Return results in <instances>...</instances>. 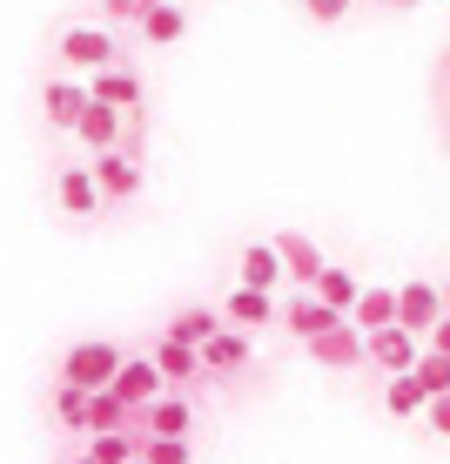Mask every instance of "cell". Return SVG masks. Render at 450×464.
<instances>
[{
	"instance_id": "cell-1",
	"label": "cell",
	"mask_w": 450,
	"mask_h": 464,
	"mask_svg": "<svg viewBox=\"0 0 450 464\" xmlns=\"http://www.w3.org/2000/svg\"><path fill=\"white\" fill-rule=\"evenodd\" d=\"M115 371H121V350H115V343H74L68 363H61V377L81 383V391H108Z\"/></svg>"
},
{
	"instance_id": "cell-2",
	"label": "cell",
	"mask_w": 450,
	"mask_h": 464,
	"mask_svg": "<svg viewBox=\"0 0 450 464\" xmlns=\"http://www.w3.org/2000/svg\"><path fill=\"white\" fill-rule=\"evenodd\" d=\"M310 357L330 363V371H349V363L369 357V343H363V330L343 316V324H330V330H316V337H310Z\"/></svg>"
},
{
	"instance_id": "cell-3",
	"label": "cell",
	"mask_w": 450,
	"mask_h": 464,
	"mask_svg": "<svg viewBox=\"0 0 450 464\" xmlns=\"http://www.w3.org/2000/svg\"><path fill=\"white\" fill-rule=\"evenodd\" d=\"M369 363H377V371H390V377H404V371H416V357H424V350H416V337L404 324H383V330H369Z\"/></svg>"
},
{
	"instance_id": "cell-4",
	"label": "cell",
	"mask_w": 450,
	"mask_h": 464,
	"mask_svg": "<svg viewBox=\"0 0 450 464\" xmlns=\"http://www.w3.org/2000/svg\"><path fill=\"white\" fill-rule=\"evenodd\" d=\"M397 324H404L410 337H430V330L444 324V290H430V283H404V290H397Z\"/></svg>"
},
{
	"instance_id": "cell-5",
	"label": "cell",
	"mask_w": 450,
	"mask_h": 464,
	"mask_svg": "<svg viewBox=\"0 0 450 464\" xmlns=\"http://www.w3.org/2000/svg\"><path fill=\"white\" fill-rule=\"evenodd\" d=\"M276 256H282V276L289 283H302V290H316V276H323V249H316L310 243V236H296V229H289V236H276Z\"/></svg>"
},
{
	"instance_id": "cell-6",
	"label": "cell",
	"mask_w": 450,
	"mask_h": 464,
	"mask_svg": "<svg viewBox=\"0 0 450 464\" xmlns=\"http://www.w3.org/2000/svg\"><path fill=\"white\" fill-rule=\"evenodd\" d=\"M162 383H168V377L155 371V363H141V357L128 363V357H121V371H115V383H108V391H115L128 411H141V404H155V397H162Z\"/></svg>"
},
{
	"instance_id": "cell-7",
	"label": "cell",
	"mask_w": 450,
	"mask_h": 464,
	"mask_svg": "<svg viewBox=\"0 0 450 464\" xmlns=\"http://www.w3.org/2000/svg\"><path fill=\"white\" fill-rule=\"evenodd\" d=\"M282 324H289V330H296V337H302V343H310V337H316V330H330V324H343V316H336V310H330V303H323V296H316V290H302V296H289V303H282Z\"/></svg>"
},
{
	"instance_id": "cell-8",
	"label": "cell",
	"mask_w": 450,
	"mask_h": 464,
	"mask_svg": "<svg viewBox=\"0 0 450 464\" xmlns=\"http://www.w3.org/2000/svg\"><path fill=\"white\" fill-rule=\"evenodd\" d=\"M135 418H141V430H148V438H188V424H196L182 397H155V404H141Z\"/></svg>"
},
{
	"instance_id": "cell-9",
	"label": "cell",
	"mask_w": 450,
	"mask_h": 464,
	"mask_svg": "<svg viewBox=\"0 0 450 464\" xmlns=\"http://www.w3.org/2000/svg\"><path fill=\"white\" fill-rule=\"evenodd\" d=\"M74 135H81L94 155H101V149H115V141H121V108L88 102V108H81V121H74Z\"/></svg>"
},
{
	"instance_id": "cell-10",
	"label": "cell",
	"mask_w": 450,
	"mask_h": 464,
	"mask_svg": "<svg viewBox=\"0 0 450 464\" xmlns=\"http://www.w3.org/2000/svg\"><path fill=\"white\" fill-rule=\"evenodd\" d=\"M108 54H115V41H108L101 27H74V34L61 41V61H68V68H108Z\"/></svg>"
},
{
	"instance_id": "cell-11",
	"label": "cell",
	"mask_w": 450,
	"mask_h": 464,
	"mask_svg": "<svg viewBox=\"0 0 450 464\" xmlns=\"http://www.w3.org/2000/svg\"><path fill=\"white\" fill-rule=\"evenodd\" d=\"M94 182H101V196H135V188H141V169L135 162H128V155H115V149H101V155H94Z\"/></svg>"
},
{
	"instance_id": "cell-12",
	"label": "cell",
	"mask_w": 450,
	"mask_h": 464,
	"mask_svg": "<svg viewBox=\"0 0 450 464\" xmlns=\"http://www.w3.org/2000/svg\"><path fill=\"white\" fill-rule=\"evenodd\" d=\"M61 209H68V216H94V209H101V182H94V169H68V175H61Z\"/></svg>"
},
{
	"instance_id": "cell-13",
	"label": "cell",
	"mask_w": 450,
	"mask_h": 464,
	"mask_svg": "<svg viewBox=\"0 0 450 464\" xmlns=\"http://www.w3.org/2000/svg\"><path fill=\"white\" fill-rule=\"evenodd\" d=\"M88 102H94L88 88H74V82H47V128H74Z\"/></svg>"
},
{
	"instance_id": "cell-14",
	"label": "cell",
	"mask_w": 450,
	"mask_h": 464,
	"mask_svg": "<svg viewBox=\"0 0 450 464\" xmlns=\"http://www.w3.org/2000/svg\"><path fill=\"white\" fill-rule=\"evenodd\" d=\"M276 283H282V256H276V243L243 249V290H276Z\"/></svg>"
},
{
	"instance_id": "cell-15",
	"label": "cell",
	"mask_w": 450,
	"mask_h": 464,
	"mask_svg": "<svg viewBox=\"0 0 450 464\" xmlns=\"http://www.w3.org/2000/svg\"><path fill=\"white\" fill-rule=\"evenodd\" d=\"M249 363V343L235 337V330H215V337L202 343V371H243Z\"/></svg>"
},
{
	"instance_id": "cell-16",
	"label": "cell",
	"mask_w": 450,
	"mask_h": 464,
	"mask_svg": "<svg viewBox=\"0 0 450 464\" xmlns=\"http://www.w3.org/2000/svg\"><path fill=\"white\" fill-rule=\"evenodd\" d=\"M316 296H323L336 316H349V310H357V296H363V283L349 276V269H323V276H316Z\"/></svg>"
},
{
	"instance_id": "cell-17",
	"label": "cell",
	"mask_w": 450,
	"mask_h": 464,
	"mask_svg": "<svg viewBox=\"0 0 450 464\" xmlns=\"http://www.w3.org/2000/svg\"><path fill=\"white\" fill-rule=\"evenodd\" d=\"M222 316H229V324H276L282 310H276V296H269V290H235Z\"/></svg>"
},
{
	"instance_id": "cell-18",
	"label": "cell",
	"mask_w": 450,
	"mask_h": 464,
	"mask_svg": "<svg viewBox=\"0 0 450 464\" xmlns=\"http://www.w3.org/2000/svg\"><path fill=\"white\" fill-rule=\"evenodd\" d=\"M155 371L175 377V383H182V377H202V350H196V343H175V337H162V350H155Z\"/></svg>"
},
{
	"instance_id": "cell-19",
	"label": "cell",
	"mask_w": 450,
	"mask_h": 464,
	"mask_svg": "<svg viewBox=\"0 0 450 464\" xmlns=\"http://www.w3.org/2000/svg\"><path fill=\"white\" fill-rule=\"evenodd\" d=\"M349 324H357V330H383V324H397V290H363V296H357V310H349Z\"/></svg>"
},
{
	"instance_id": "cell-20",
	"label": "cell",
	"mask_w": 450,
	"mask_h": 464,
	"mask_svg": "<svg viewBox=\"0 0 450 464\" xmlns=\"http://www.w3.org/2000/svg\"><path fill=\"white\" fill-rule=\"evenodd\" d=\"M128 424H135V411L115 391H88V430H128Z\"/></svg>"
},
{
	"instance_id": "cell-21",
	"label": "cell",
	"mask_w": 450,
	"mask_h": 464,
	"mask_svg": "<svg viewBox=\"0 0 450 464\" xmlns=\"http://www.w3.org/2000/svg\"><path fill=\"white\" fill-rule=\"evenodd\" d=\"M383 404H390V418H410V411H424V404H430V391H424V377H416V371H404V377H390Z\"/></svg>"
},
{
	"instance_id": "cell-22",
	"label": "cell",
	"mask_w": 450,
	"mask_h": 464,
	"mask_svg": "<svg viewBox=\"0 0 450 464\" xmlns=\"http://www.w3.org/2000/svg\"><path fill=\"white\" fill-rule=\"evenodd\" d=\"M215 330H222V316H215V310H182V316L168 324V337H175V343H196V350H202L208 337H215Z\"/></svg>"
},
{
	"instance_id": "cell-23",
	"label": "cell",
	"mask_w": 450,
	"mask_h": 464,
	"mask_svg": "<svg viewBox=\"0 0 450 464\" xmlns=\"http://www.w3.org/2000/svg\"><path fill=\"white\" fill-rule=\"evenodd\" d=\"M182 7H175V0H155V7L148 14H141V34H148V41H182Z\"/></svg>"
},
{
	"instance_id": "cell-24",
	"label": "cell",
	"mask_w": 450,
	"mask_h": 464,
	"mask_svg": "<svg viewBox=\"0 0 450 464\" xmlns=\"http://www.w3.org/2000/svg\"><path fill=\"white\" fill-rule=\"evenodd\" d=\"M88 94H94V102H108V108H135L141 102V82H135V74H108L101 68V82H94Z\"/></svg>"
},
{
	"instance_id": "cell-25",
	"label": "cell",
	"mask_w": 450,
	"mask_h": 464,
	"mask_svg": "<svg viewBox=\"0 0 450 464\" xmlns=\"http://www.w3.org/2000/svg\"><path fill=\"white\" fill-rule=\"evenodd\" d=\"M54 418L74 424V430H88V391H81V383H61V391H54Z\"/></svg>"
},
{
	"instance_id": "cell-26",
	"label": "cell",
	"mask_w": 450,
	"mask_h": 464,
	"mask_svg": "<svg viewBox=\"0 0 450 464\" xmlns=\"http://www.w3.org/2000/svg\"><path fill=\"white\" fill-rule=\"evenodd\" d=\"M416 377H424L430 397H444L450 391V357H444V350H424V357H416Z\"/></svg>"
},
{
	"instance_id": "cell-27",
	"label": "cell",
	"mask_w": 450,
	"mask_h": 464,
	"mask_svg": "<svg viewBox=\"0 0 450 464\" xmlns=\"http://www.w3.org/2000/svg\"><path fill=\"white\" fill-rule=\"evenodd\" d=\"M141 458H148V464H188V438H148Z\"/></svg>"
},
{
	"instance_id": "cell-28",
	"label": "cell",
	"mask_w": 450,
	"mask_h": 464,
	"mask_svg": "<svg viewBox=\"0 0 450 464\" xmlns=\"http://www.w3.org/2000/svg\"><path fill=\"white\" fill-rule=\"evenodd\" d=\"M430 430H444V438H450V391L430 397Z\"/></svg>"
},
{
	"instance_id": "cell-29",
	"label": "cell",
	"mask_w": 450,
	"mask_h": 464,
	"mask_svg": "<svg viewBox=\"0 0 450 464\" xmlns=\"http://www.w3.org/2000/svg\"><path fill=\"white\" fill-rule=\"evenodd\" d=\"M302 7H310L316 21H343V7H349V0H302Z\"/></svg>"
},
{
	"instance_id": "cell-30",
	"label": "cell",
	"mask_w": 450,
	"mask_h": 464,
	"mask_svg": "<svg viewBox=\"0 0 450 464\" xmlns=\"http://www.w3.org/2000/svg\"><path fill=\"white\" fill-rule=\"evenodd\" d=\"M108 21H141V0H108Z\"/></svg>"
},
{
	"instance_id": "cell-31",
	"label": "cell",
	"mask_w": 450,
	"mask_h": 464,
	"mask_svg": "<svg viewBox=\"0 0 450 464\" xmlns=\"http://www.w3.org/2000/svg\"><path fill=\"white\" fill-rule=\"evenodd\" d=\"M430 350H444V357H450V310H444V324L430 330Z\"/></svg>"
},
{
	"instance_id": "cell-32",
	"label": "cell",
	"mask_w": 450,
	"mask_h": 464,
	"mask_svg": "<svg viewBox=\"0 0 450 464\" xmlns=\"http://www.w3.org/2000/svg\"><path fill=\"white\" fill-rule=\"evenodd\" d=\"M383 7H416V0H383Z\"/></svg>"
},
{
	"instance_id": "cell-33",
	"label": "cell",
	"mask_w": 450,
	"mask_h": 464,
	"mask_svg": "<svg viewBox=\"0 0 450 464\" xmlns=\"http://www.w3.org/2000/svg\"><path fill=\"white\" fill-rule=\"evenodd\" d=\"M444 310H450V283H444Z\"/></svg>"
},
{
	"instance_id": "cell-34",
	"label": "cell",
	"mask_w": 450,
	"mask_h": 464,
	"mask_svg": "<svg viewBox=\"0 0 450 464\" xmlns=\"http://www.w3.org/2000/svg\"><path fill=\"white\" fill-rule=\"evenodd\" d=\"M128 464H148V458H128Z\"/></svg>"
},
{
	"instance_id": "cell-35",
	"label": "cell",
	"mask_w": 450,
	"mask_h": 464,
	"mask_svg": "<svg viewBox=\"0 0 450 464\" xmlns=\"http://www.w3.org/2000/svg\"><path fill=\"white\" fill-rule=\"evenodd\" d=\"M81 464H94V458H81Z\"/></svg>"
}]
</instances>
